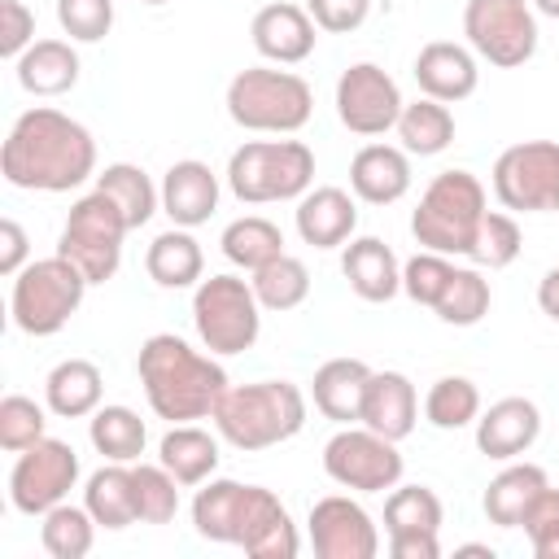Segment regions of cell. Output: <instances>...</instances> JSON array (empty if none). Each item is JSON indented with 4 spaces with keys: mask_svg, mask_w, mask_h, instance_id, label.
Segmentation results:
<instances>
[{
    "mask_svg": "<svg viewBox=\"0 0 559 559\" xmlns=\"http://www.w3.org/2000/svg\"><path fill=\"white\" fill-rule=\"evenodd\" d=\"M0 175L26 192H70L96 179V140L79 118L35 105L9 127Z\"/></svg>",
    "mask_w": 559,
    "mask_h": 559,
    "instance_id": "cell-1",
    "label": "cell"
},
{
    "mask_svg": "<svg viewBox=\"0 0 559 559\" xmlns=\"http://www.w3.org/2000/svg\"><path fill=\"white\" fill-rule=\"evenodd\" d=\"M192 524L205 542L240 546L253 559H297L301 550L288 507L262 485L210 476L192 498Z\"/></svg>",
    "mask_w": 559,
    "mask_h": 559,
    "instance_id": "cell-2",
    "label": "cell"
},
{
    "mask_svg": "<svg viewBox=\"0 0 559 559\" xmlns=\"http://www.w3.org/2000/svg\"><path fill=\"white\" fill-rule=\"evenodd\" d=\"M135 371H140L153 415L170 424H192V419L214 415L218 397L227 393V371L218 354H201L175 332L148 336L140 345Z\"/></svg>",
    "mask_w": 559,
    "mask_h": 559,
    "instance_id": "cell-3",
    "label": "cell"
},
{
    "mask_svg": "<svg viewBox=\"0 0 559 559\" xmlns=\"http://www.w3.org/2000/svg\"><path fill=\"white\" fill-rule=\"evenodd\" d=\"M214 432L236 450H271L306 428V393L293 380L227 384L214 406Z\"/></svg>",
    "mask_w": 559,
    "mask_h": 559,
    "instance_id": "cell-4",
    "label": "cell"
},
{
    "mask_svg": "<svg viewBox=\"0 0 559 559\" xmlns=\"http://www.w3.org/2000/svg\"><path fill=\"white\" fill-rule=\"evenodd\" d=\"M310 114H314V92L293 70L249 66L227 83V118L245 131L293 135L310 122Z\"/></svg>",
    "mask_w": 559,
    "mask_h": 559,
    "instance_id": "cell-5",
    "label": "cell"
},
{
    "mask_svg": "<svg viewBox=\"0 0 559 559\" xmlns=\"http://www.w3.org/2000/svg\"><path fill=\"white\" fill-rule=\"evenodd\" d=\"M314 183V153L301 140H249L227 157V188L245 205L301 201Z\"/></svg>",
    "mask_w": 559,
    "mask_h": 559,
    "instance_id": "cell-6",
    "label": "cell"
},
{
    "mask_svg": "<svg viewBox=\"0 0 559 559\" xmlns=\"http://www.w3.org/2000/svg\"><path fill=\"white\" fill-rule=\"evenodd\" d=\"M480 214H485V183L472 170H441L432 175V183L424 188L411 214L415 245L445 258H467Z\"/></svg>",
    "mask_w": 559,
    "mask_h": 559,
    "instance_id": "cell-7",
    "label": "cell"
},
{
    "mask_svg": "<svg viewBox=\"0 0 559 559\" xmlns=\"http://www.w3.org/2000/svg\"><path fill=\"white\" fill-rule=\"evenodd\" d=\"M87 293V275L52 253V258H35L13 275V293H9V314L26 336H57L83 306Z\"/></svg>",
    "mask_w": 559,
    "mask_h": 559,
    "instance_id": "cell-8",
    "label": "cell"
},
{
    "mask_svg": "<svg viewBox=\"0 0 559 559\" xmlns=\"http://www.w3.org/2000/svg\"><path fill=\"white\" fill-rule=\"evenodd\" d=\"M192 328L201 345L218 358L253 349L262 332V301L240 275H210L192 293Z\"/></svg>",
    "mask_w": 559,
    "mask_h": 559,
    "instance_id": "cell-9",
    "label": "cell"
},
{
    "mask_svg": "<svg viewBox=\"0 0 559 559\" xmlns=\"http://www.w3.org/2000/svg\"><path fill=\"white\" fill-rule=\"evenodd\" d=\"M127 231H131V223L114 205V197H105L100 188H92L87 197H79L70 205L66 227H61V240H57V253L70 258L87 275V284H105L122 266V240H127Z\"/></svg>",
    "mask_w": 559,
    "mask_h": 559,
    "instance_id": "cell-10",
    "label": "cell"
},
{
    "mask_svg": "<svg viewBox=\"0 0 559 559\" xmlns=\"http://www.w3.org/2000/svg\"><path fill=\"white\" fill-rule=\"evenodd\" d=\"M463 35L480 61L515 70L537 52V13L528 0H467Z\"/></svg>",
    "mask_w": 559,
    "mask_h": 559,
    "instance_id": "cell-11",
    "label": "cell"
},
{
    "mask_svg": "<svg viewBox=\"0 0 559 559\" xmlns=\"http://www.w3.org/2000/svg\"><path fill=\"white\" fill-rule=\"evenodd\" d=\"M402 454L397 441L380 437L367 424H341L323 445V472L354 493H384L402 480Z\"/></svg>",
    "mask_w": 559,
    "mask_h": 559,
    "instance_id": "cell-12",
    "label": "cell"
},
{
    "mask_svg": "<svg viewBox=\"0 0 559 559\" xmlns=\"http://www.w3.org/2000/svg\"><path fill=\"white\" fill-rule=\"evenodd\" d=\"M493 197L515 214H550L559 210V144L555 140H520L493 162Z\"/></svg>",
    "mask_w": 559,
    "mask_h": 559,
    "instance_id": "cell-13",
    "label": "cell"
},
{
    "mask_svg": "<svg viewBox=\"0 0 559 559\" xmlns=\"http://www.w3.org/2000/svg\"><path fill=\"white\" fill-rule=\"evenodd\" d=\"M79 485V454L70 441L57 437H39L35 445H26L9 472V502L22 515H44L57 502L70 498V489Z\"/></svg>",
    "mask_w": 559,
    "mask_h": 559,
    "instance_id": "cell-14",
    "label": "cell"
},
{
    "mask_svg": "<svg viewBox=\"0 0 559 559\" xmlns=\"http://www.w3.org/2000/svg\"><path fill=\"white\" fill-rule=\"evenodd\" d=\"M402 92L393 74L376 61H354L336 79V118L354 135H384L402 118Z\"/></svg>",
    "mask_w": 559,
    "mask_h": 559,
    "instance_id": "cell-15",
    "label": "cell"
},
{
    "mask_svg": "<svg viewBox=\"0 0 559 559\" xmlns=\"http://www.w3.org/2000/svg\"><path fill=\"white\" fill-rule=\"evenodd\" d=\"M310 546L319 559H376L380 555V528L362 502L349 493H328L310 507Z\"/></svg>",
    "mask_w": 559,
    "mask_h": 559,
    "instance_id": "cell-16",
    "label": "cell"
},
{
    "mask_svg": "<svg viewBox=\"0 0 559 559\" xmlns=\"http://www.w3.org/2000/svg\"><path fill=\"white\" fill-rule=\"evenodd\" d=\"M249 39L253 48L275 61V66H301L310 52H314V39H319V26L314 17L306 13V4H288V0H275V4H262L249 22Z\"/></svg>",
    "mask_w": 559,
    "mask_h": 559,
    "instance_id": "cell-17",
    "label": "cell"
},
{
    "mask_svg": "<svg viewBox=\"0 0 559 559\" xmlns=\"http://www.w3.org/2000/svg\"><path fill=\"white\" fill-rule=\"evenodd\" d=\"M415 83L424 96L441 100V105H454V100H467L480 83V66H476V52L454 44V39H432L419 48L415 66H411Z\"/></svg>",
    "mask_w": 559,
    "mask_h": 559,
    "instance_id": "cell-18",
    "label": "cell"
},
{
    "mask_svg": "<svg viewBox=\"0 0 559 559\" xmlns=\"http://www.w3.org/2000/svg\"><path fill=\"white\" fill-rule=\"evenodd\" d=\"M537 437H542V411L528 397H502L476 415V450L485 459L511 463L524 450H533Z\"/></svg>",
    "mask_w": 559,
    "mask_h": 559,
    "instance_id": "cell-19",
    "label": "cell"
},
{
    "mask_svg": "<svg viewBox=\"0 0 559 559\" xmlns=\"http://www.w3.org/2000/svg\"><path fill=\"white\" fill-rule=\"evenodd\" d=\"M293 223H297V236L314 249H341L354 240V227H358V201L345 192V188H310L297 210H293Z\"/></svg>",
    "mask_w": 559,
    "mask_h": 559,
    "instance_id": "cell-20",
    "label": "cell"
},
{
    "mask_svg": "<svg viewBox=\"0 0 559 559\" xmlns=\"http://www.w3.org/2000/svg\"><path fill=\"white\" fill-rule=\"evenodd\" d=\"M218 210V175L197 162V157H183L175 162L166 175H162V214L175 223V227H201L210 223V214Z\"/></svg>",
    "mask_w": 559,
    "mask_h": 559,
    "instance_id": "cell-21",
    "label": "cell"
},
{
    "mask_svg": "<svg viewBox=\"0 0 559 559\" xmlns=\"http://www.w3.org/2000/svg\"><path fill=\"white\" fill-rule=\"evenodd\" d=\"M349 188L367 205H393L411 192V153L393 144H362L349 162Z\"/></svg>",
    "mask_w": 559,
    "mask_h": 559,
    "instance_id": "cell-22",
    "label": "cell"
},
{
    "mask_svg": "<svg viewBox=\"0 0 559 559\" xmlns=\"http://www.w3.org/2000/svg\"><path fill=\"white\" fill-rule=\"evenodd\" d=\"M415 419H419V393H415L411 376H402V371H371L358 424L376 428L389 441H402V437L415 432Z\"/></svg>",
    "mask_w": 559,
    "mask_h": 559,
    "instance_id": "cell-23",
    "label": "cell"
},
{
    "mask_svg": "<svg viewBox=\"0 0 559 559\" xmlns=\"http://www.w3.org/2000/svg\"><path fill=\"white\" fill-rule=\"evenodd\" d=\"M341 271L362 301H393L402 293V262L376 236H354L341 253Z\"/></svg>",
    "mask_w": 559,
    "mask_h": 559,
    "instance_id": "cell-24",
    "label": "cell"
},
{
    "mask_svg": "<svg viewBox=\"0 0 559 559\" xmlns=\"http://www.w3.org/2000/svg\"><path fill=\"white\" fill-rule=\"evenodd\" d=\"M367 380H371V367L362 358H328L310 380L314 411L323 419H332V424H358L362 419Z\"/></svg>",
    "mask_w": 559,
    "mask_h": 559,
    "instance_id": "cell-25",
    "label": "cell"
},
{
    "mask_svg": "<svg viewBox=\"0 0 559 559\" xmlns=\"http://www.w3.org/2000/svg\"><path fill=\"white\" fill-rule=\"evenodd\" d=\"M17 83L31 92V96H66L74 83H79V52L70 39H35L17 61Z\"/></svg>",
    "mask_w": 559,
    "mask_h": 559,
    "instance_id": "cell-26",
    "label": "cell"
},
{
    "mask_svg": "<svg viewBox=\"0 0 559 559\" xmlns=\"http://www.w3.org/2000/svg\"><path fill=\"white\" fill-rule=\"evenodd\" d=\"M218 437L197 424H170V432L157 441V463L179 485H205L218 472Z\"/></svg>",
    "mask_w": 559,
    "mask_h": 559,
    "instance_id": "cell-27",
    "label": "cell"
},
{
    "mask_svg": "<svg viewBox=\"0 0 559 559\" xmlns=\"http://www.w3.org/2000/svg\"><path fill=\"white\" fill-rule=\"evenodd\" d=\"M546 485H550L546 467H537V463H515V459H511V463L485 485L480 507H485L489 524H498V528H520L524 511L533 507V498H537Z\"/></svg>",
    "mask_w": 559,
    "mask_h": 559,
    "instance_id": "cell-28",
    "label": "cell"
},
{
    "mask_svg": "<svg viewBox=\"0 0 559 559\" xmlns=\"http://www.w3.org/2000/svg\"><path fill=\"white\" fill-rule=\"evenodd\" d=\"M144 271L157 288H197L205 280V253L188 227H170L153 236L144 253Z\"/></svg>",
    "mask_w": 559,
    "mask_h": 559,
    "instance_id": "cell-29",
    "label": "cell"
},
{
    "mask_svg": "<svg viewBox=\"0 0 559 559\" xmlns=\"http://www.w3.org/2000/svg\"><path fill=\"white\" fill-rule=\"evenodd\" d=\"M105 397L100 367L87 358H61L44 380V402L61 419H87Z\"/></svg>",
    "mask_w": 559,
    "mask_h": 559,
    "instance_id": "cell-30",
    "label": "cell"
},
{
    "mask_svg": "<svg viewBox=\"0 0 559 559\" xmlns=\"http://www.w3.org/2000/svg\"><path fill=\"white\" fill-rule=\"evenodd\" d=\"M83 507L92 511V520L109 533L127 528V524H140V511H135V476L127 463H109V467H96L83 485Z\"/></svg>",
    "mask_w": 559,
    "mask_h": 559,
    "instance_id": "cell-31",
    "label": "cell"
},
{
    "mask_svg": "<svg viewBox=\"0 0 559 559\" xmlns=\"http://www.w3.org/2000/svg\"><path fill=\"white\" fill-rule=\"evenodd\" d=\"M397 140L411 157H437L454 144V114L450 105L432 100V96H419L411 105H402V118H397Z\"/></svg>",
    "mask_w": 559,
    "mask_h": 559,
    "instance_id": "cell-32",
    "label": "cell"
},
{
    "mask_svg": "<svg viewBox=\"0 0 559 559\" xmlns=\"http://www.w3.org/2000/svg\"><path fill=\"white\" fill-rule=\"evenodd\" d=\"M87 437L109 463H135L148 445V428L131 406H96L87 419Z\"/></svg>",
    "mask_w": 559,
    "mask_h": 559,
    "instance_id": "cell-33",
    "label": "cell"
},
{
    "mask_svg": "<svg viewBox=\"0 0 559 559\" xmlns=\"http://www.w3.org/2000/svg\"><path fill=\"white\" fill-rule=\"evenodd\" d=\"M96 188H100L105 197H114V205L127 214L131 231L144 227V223L162 210V188H157L135 162H114V166H105V170L96 175Z\"/></svg>",
    "mask_w": 559,
    "mask_h": 559,
    "instance_id": "cell-34",
    "label": "cell"
},
{
    "mask_svg": "<svg viewBox=\"0 0 559 559\" xmlns=\"http://www.w3.org/2000/svg\"><path fill=\"white\" fill-rule=\"evenodd\" d=\"M218 245H223V258L231 266H240V271L253 275L258 266H266L271 258L284 253V231L271 218H262V214H245V218H236V223L223 227Z\"/></svg>",
    "mask_w": 559,
    "mask_h": 559,
    "instance_id": "cell-35",
    "label": "cell"
},
{
    "mask_svg": "<svg viewBox=\"0 0 559 559\" xmlns=\"http://www.w3.org/2000/svg\"><path fill=\"white\" fill-rule=\"evenodd\" d=\"M39 520H44L39 524V542H44V550L52 559H83L92 550V542H96V528H100L92 520V511L87 507H74V502H57Z\"/></svg>",
    "mask_w": 559,
    "mask_h": 559,
    "instance_id": "cell-36",
    "label": "cell"
},
{
    "mask_svg": "<svg viewBox=\"0 0 559 559\" xmlns=\"http://www.w3.org/2000/svg\"><path fill=\"white\" fill-rule=\"evenodd\" d=\"M249 284H253L262 310H280V314H284V310H297V306L310 297V271H306V262L293 258V253H280V258H271L266 266H258Z\"/></svg>",
    "mask_w": 559,
    "mask_h": 559,
    "instance_id": "cell-37",
    "label": "cell"
},
{
    "mask_svg": "<svg viewBox=\"0 0 559 559\" xmlns=\"http://www.w3.org/2000/svg\"><path fill=\"white\" fill-rule=\"evenodd\" d=\"M476 415H480V389L467 376H441L424 393V419L441 432H459L476 424Z\"/></svg>",
    "mask_w": 559,
    "mask_h": 559,
    "instance_id": "cell-38",
    "label": "cell"
},
{
    "mask_svg": "<svg viewBox=\"0 0 559 559\" xmlns=\"http://www.w3.org/2000/svg\"><path fill=\"white\" fill-rule=\"evenodd\" d=\"M489 301H493V293H489V280L480 275V266H454L441 301L432 306V314L450 328H472L489 314Z\"/></svg>",
    "mask_w": 559,
    "mask_h": 559,
    "instance_id": "cell-39",
    "label": "cell"
},
{
    "mask_svg": "<svg viewBox=\"0 0 559 559\" xmlns=\"http://www.w3.org/2000/svg\"><path fill=\"white\" fill-rule=\"evenodd\" d=\"M445 507L428 485H393L384 498V533H441Z\"/></svg>",
    "mask_w": 559,
    "mask_h": 559,
    "instance_id": "cell-40",
    "label": "cell"
},
{
    "mask_svg": "<svg viewBox=\"0 0 559 559\" xmlns=\"http://www.w3.org/2000/svg\"><path fill=\"white\" fill-rule=\"evenodd\" d=\"M520 249H524L520 223H515L511 214H502V210H485L480 223H476V236H472L467 258H472L476 266L502 271V266H511V262L520 258Z\"/></svg>",
    "mask_w": 559,
    "mask_h": 559,
    "instance_id": "cell-41",
    "label": "cell"
},
{
    "mask_svg": "<svg viewBox=\"0 0 559 559\" xmlns=\"http://www.w3.org/2000/svg\"><path fill=\"white\" fill-rule=\"evenodd\" d=\"M135 511L140 524H170L179 515V480L162 463H135Z\"/></svg>",
    "mask_w": 559,
    "mask_h": 559,
    "instance_id": "cell-42",
    "label": "cell"
},
{
    "mask_svg": "<svg viewBox=\"0 0 559 559\" xmlns=\"http://www.w3.org/2000/svg\"><path fill=\"white\" fill-rule=\"evenodd\" d=\"M39 437H48L44 406H39L35 397L4 393V397H0V445H4L9 454H22V450L35 445Z\"/></svg>",
    "mask_w": 559,
    "mask_h": 559,
    "instance_id": "cell-43",
    "label": "cell"
},
{
    "mask_svg": "<svg viewBox=\"0 0 559 559\" xmlns=\"http://www.w3.org/2000/svg\"><path fill=\"white\" fill-rule=\"evenodd\" d=\"M454 275V262L445 253H432V249H419L411 262H402V293L415 301V306H437L445 284Z\"/></svg>",
    "mask_w": 559,
    "mask_h": 559,
    "instance_id": "cell-44",
    "label": "cell"
},
{
    "mask_svg": "<svg viewBox=\"0 0 559 559\" xmlns=\"http://www.w3.org/2000/svg\"><path fill=\"white\" fill-rule=\"evenodd\" d=\"M57 22L74 44H96L114 26V0H57Z\"/></svg>",
    "mask_w": 559,
    "mask_h": 559,
    "instance_id": "cell-45",
    "label": "cell"
},
{
    "mask_svg": "<svg viewBox=\"0 0 559 559\" xmlns=\"http://www.w3.org/2000/svg\"><path fill=\"white\" fill-rule=\"evenodd\" d=\"M520 528H524V537H528L537 559H559V489L555 485H546L533 498V507L524 511Z\"/></svg>",
    "mask_w": 559,
    "mask_h": 559,
    "instance_id": "cell-46",
    "label": "cell"
},
{
    "mask_svg": "<svg viewBox=\"0 0 559 559\" xmlns=\"http://www.w3.org/2000/svg\"><path fill=\"white\" fill-rule=\"evenodd\" d=\"M306 13L314 17L319 31L328 35H349L367 22L371 13V0H306Z\"/></svg>",
    "mask_w": 559,
    "mask_h": 559,
    "instance_id": "cell-47",
    "label": "cell"
},
{
    "mask_svg": "<svg viewBox=\"0 0 559 559\" xmlns=\"http://www.w3.org/2000/svg\"><path fill=\"white\" fill-rule=\"evenodd\" d=\"M35 44V13L22 0H0V57L17 61Z\"/></svg>",
    "mask_w": 559,
    "mask_h": 559,
    "instance_id": "cell-48",
    "label": "cell"
},
{
    "mask_svg": "<svg viewBox=\"0 0 559 559\" xmlns=\"http://www.w3.org/2000/svg\"><path fill=\"white\" fill-rule=\"evenodd\" d=\"M31 240H26V227L17 223V218H0V271L13 280L22 266H26V249Z\"/></svg>",
    "mask_w": 559,
    "mask_h": 559,
    "instance_id": "cell-49",
    "label": "cell"
},
{
    "mask_svg": "<svg viewBox=\"0 0 559 559\" xmlns=\"http://www.w3.org/2000/svg\"><path fill=\"white\" fill-rule=\"evenodd\" d=\"M389 555L393 559H437L441 542H437V533H393L389 537Z\"/></svg>",
    "mask_w": 559,
    "mask_h": 559,
    "instance_id": "cell-50",
    "label": "cell"
},
{
    "mask_svg": "<svg viewBox=\"0 0 559 559\" xmlns=\"http://www.w3.org/2000/svg\"><path fill=\"white\" fill-rule=\"evenodd\" d=\"M537 306H542L546 319L559 323V266H550V271L542 275V284H537Z\"/></svg>",
    "mask_w": 559,
    "mask_h": 559,
    "instance_id": "cell-51",
    "label": "cell"
},
{
    "mask_svg": "<svg viewBox=\"0 0 559 559\" xmlns=\"http://www.w3.org/2000/svg\"><path fill=\"white\" fill-rule=\"evenodd\" d=\"M528 4H533L537 13H546V17H555V22H559V0H528Z\"/></svg>",
    "mask_w": 559,
    "mask_h": 559,
    "instance_id": "cell-52",
    "label": "cell"
},
{
    "mask_svg": "<svg viewBox=\"0 0 559 559\" xmlns=\"http://www.w3.org/2000/svg\"><path fill=\"white\" fill-rule=\"evenodd\" d=\"M459 555H485V559H493V550L489 546H476V542L472 546H459Z\"/></svg>",
    "mask_w": 559,
    "mask_h": 559,
    "instance_id": "cell-53",
    "label": "cell"
},
{
    "mask_svg": "<svg viewBox=\"0 0 559 559\" xmlns=\"http://www.w3.org/2000/svg\"><path fill=\"white\" fill-rule=\"evenodd\" d=\"M144 4H170V0H144Z\"/></svg>",
    "mask_w": 559,
    "mask_h": 559,
    "instance_id": "cell-54",
    "label": "cell"
}]
</instances>
